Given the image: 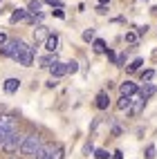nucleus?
I'll list each match as a JSON object with an SVG mask.
<instances>
[{"instance_id": "nucleus-28", "label": "nucleus", "mask_w": 157, "mask_h": 159, "mask_svg": "<svg viewBox=\"0 0 157 159\" xmlns=\"http://www.w3.org/2000/svg\"><path fill=\"white\" fill-rule=\"evenodd\" d=\"M106 54H108V58H110L112 63H117V56H114V52H112V49H106Z\"/></svg>"}, {"instance_id": "nucleus-36", "label": "nucleus", "mask_w": 157, "mask_h": 159, "mask_svg": "<svg viewBox=\"0 0 157 159\" xmlns=\"http://www.w3.org/2000/svg\"><path fill=\"white\" fill-rule=\"evenodd\" d=\"M12 159H18V157H12Z\"/></svg>"}, {"instance_id": "nucleus-25", "label": "nucleus", "mask_w": 157, "mask_h": 159, "mask_svg": "<svg viewBox=\"0 0 157 159\" xmlns=\"http://www.w3.org/2000/svg\"><path fill=\"white\" fill-rule=\"evenodd\" d=\"M83 152H85V155H92V152H94V146H92V141H90V143H85V148H83Z\"/></svg>"}, {"instance_id": "nucleus-13", "label": "nucleus", "mask_w": 157, "mask_h": 159, "mask_svg": "<svg viewBox=\"0 0 157 159\" xmlns=\"http://www.w3.org/2000/svg\"><path fill=\"white\" fill-rule=\"evenodd\" d=\"M38 63H40V67H52V65H56V63H58V58H56V54H47V56L40 58Z\"/></svg>"}, {"instance_id": "nucleus-35", "label": "nucleus", "mask_w": 157, "mask_h": 159, "mask_svg": "<svg viewBox=\"0 0 157 159\" xmlns=\"http://www.w3.org/2000/svg\"><path fill=\"white\" fill-rule=\"evenodd\" d=\"M99 2H101V5H106V2H110V0H99Z\"/></svg>"}, {"instance_id": "nucleus-9", "label": "nucleus", "mask_w": 157, "mask_h": 159, "mask_svg": "<svg viewBox=\"0 0 157 159\" xmlns=\"http://www.w3.org/2000/svg\"><path fill=\"white\" fill-rule=\"evenodd\" d=\"M2 88H5V92H7V94L18 92V90H20V79H7Z\"/></svg>"}, {"instance_id": "nucleus-17", "label": "nucleus", "mask_w": 157, "mask_h": 159, "mask_svg": "<svg viewBox=\"0 0 157 159\" xmlns=\"http://www.w3.org/2000/svg\"><path fill=\"white\" fill-rule=\"evenodd\" d=\"M144 65V58H135L132 63H130V65H128V72H135V70H139Z\"/></svg>"}, {"instance_id": "nucleus-11", "label": "nucleus", "mask_w": 157, "mask_h": 159, "mask_svg": "<svg viewBox=\"0 0 157 159\" xmlns=\"http://www.w3.org/2000/svg\"><path fill=\"white\" fill-rule=\"evenodd\" d=\"M9 20H12V23H23V20H29V11H27V9H16Z\"/></svg>"}, {"instance_id": "nucleus-22", "label": "nucleus", "mask_w": 157, "mask_h": 159, "mask_svg": "<svg viewBox=\"0 0 157 159\" xmlns=\"http://www.w3.org/2000/svg\"><path fill=\"white\" fill-rule=\"evenodd\" d=\"M153 76H155V70H146V72H141V81H153Z\"/></svg>"}, {"instance_id": "nucleus-5", "label": "nucleus", "mask_w": 157, "mask_h": 159, "mask_svg": "<svg viewBox=\"0 0 157 159\" xmlns=\"http://www.w3.org/2000/svg\"><path fill=\"white\" fill-rule=\"evenodd\" d=\"M61 146H56V143H47V146H43V150H40L38 155H36V159H61Z\"/></svg>"}, {"instance_id": "nucleus-14", "label": "nucleus", "mask_w": 157, "mask_h": 159, "mask_svg": "<svg viewBox=\"0 0 157 159\" xmlns=\"http://www.w3.org/2000/svg\"><path fill=\"white\" fill-rule=\"evenodd\" d=\"M34 38H36V40H47V38H49V31H47V27L38 25V27L34 29Z\"/></svg>"}, {"instance_id": "nucleus-10", "label": "nucleus", "mask_w": 157, "mask_h": 159, "mask_svg": "<svg viewBox=\"0 0 157 159\" xmlns=\"http://www.w3.org/2000/svg\"><path fill=\"white\" fill-rule=\"evenodd\" d=\"M45 49L49 54H56V49H58V36L56 34H49V38L45 40Z\"/></svg>"}, {"instance_id": "nucleus-23", "label": "nucleus", "mask_w": 157, "mask_h": 159, "mask_svg": "<svg viewBox=\"0 0 157 159\" xmlns=\"http://www.w3.org/2000/svg\"><path fill=\"white\" fill-rule=\"evenodd\" d=\"M144 105H146V101H141V99H139V101H137V105H135V108L130 110V114H137V112H139V110L144 108Z\"/></svg>"}, {"instance_id": "nucleus-32", "label": "nucleus", "mask_w": 157, "mask_h": 159, "mask_svg": "<svg viewBox=\"0 0 157 159\" xmlns=\"http://www.w3.org/2000/svg\"><path fill=\"white\" fill-rule=\"evenodd\" d=\"M146 29H148L146 25H144V27H137V34H139V36H144V34H146Z\"/></svg>"}, {"instance_id": "nucleus-27", "label": "nucleus", "mask_w": 157, "mask_h": 159, "mask_svg": "<svg viewBox=\"0 0 157 159\" xmlns=\"http://www.w3.org/2000/svg\"><path fill=\"white\" fill-rule=\"evenodd\" d=\"M47 5H52V7H56V9H61V0H45Z\"/></svg>"}, {"instance_id": "nucleus-8", "label": "nucleus", "mask_w": 157, "mask_h": 159, "mask_svg": "<svg viewBox=\"0 0 157 159\" xmlns=\"http://www.w3.org/2000/svg\"><path fill=\"white\" fill-rule=\"evenodd\" d=\"M155 92H157V88L153 85V83H146V85L139 90V99H141V101H148V99L153 97Z\"/></svg>"}, {"instance_id": "nucleus-31", "label": "nucleus", "mask_w": 157, "mask_h": 159, "mask_svg": "<svg viewBox=\"0 0 157 159\" xmlns=\"http://www.w3.org/2000/svg\"><path fill=\"white\" fill-rule=\"evenodd\" d=\"M5 45H7V36L0 34V47H5Z\"/></svg>"}, {"instance_id": "nucleus-24", "label": "nucleus", "mask_w": 157, "mask_h": 159, "mask_svg": "<svg viewBox=\"0 0 157 159\" xmlns=\"http://www.w3.org/2000/svg\"><path fill=\"white\" fill-rule=\"evenodd\" d=\"M94 157H97V159H108L110 155H108V150H97V152H94Z\"/></svg>"}, {"instance_id": "nucleus-33", "label": "nucleus", "mask_w": 157, "mask_h": 159, "mask_svg": "<svg viewBox=\"0 0 157 159\" xmlns=\"http://www.w3.org/2000/svg\"><path fill=\"white\" fill-rule=\"evenodd\" d=\"M112 157H114V159H121V157H123V152H121V150H114V152H112Z\"/></svg>"}, {"instance_id": "nucleus-16", "label": "nucleus", "mask_w": 157, "mask_h": 159, "mask_svg": "<svg viewBox=\"0 0 157 159\" xmlns=\"http://www.w3.org/2000/svg\"><path fill=\"white\" fill-rule=\"evenodd\" d=\"M27 11L34 14V16H38V14H40V0H31L29 7H27Z\"/></svg>"}, {"instance_id": "nucleus-29", "label": "nucleus", "mask_w": 157, "mask_h": 159, "mask_svg": "<svg viewBox=\"0 0 157 159\" xmlns=\"http://www.w3.org/2000/svg\"><path fill=\"white\" fill-rule=\"evenodd\" d=\"M126 63V54H121V56H117V65H123Z\"/></svg>"}, {"instance_id": "nucleus-21", "label": "nucleus", "mask_w": 157, "mask_h": 159, "mask_svg": "<svg viewBox=\"0 0 157 159\" xmlns=\"http://www.w3.org/2000/svg\"><path fill=\"white\" fill-rule=\"evenodd\" d=\"M83 40H85V43L94 40V29H85V31H83Z\"/></svg>"}, {"instance_id": "nucleus-26", "label": "nucleus", "mask_w": 157, "mask_h": 159, "mask_svg": "<svg viewBox=\"0 0 157 159\" xmlns=\"http://www.w3.org/2000/svg\"><path fill=\"white\" fill-rule=\"evenodd\" d=\"M126 40H128V43H135V40H137V34H132V31H128V34H126Z\"/></svg>"}, {"instance_id": "nucleus-15", "label": "nucleus", "mask_w": 157, "mask_h": 159, "mask_svg": "<svg viewBox=\"0 0 157 159\" xmlns=\"http://www.w3.org/2000/svg\"><path fill=\"white\" fill-rule=\"evenodd\" d=\"M130 105H132V99H130V97H119V103H117L119 110H128Z\"/></svg>"}, {"instance_id": "nucleus-1", "label": "nucleus", "mask_w": 157, "mask_h": 159, "mask_svg": "<svg viewBox=\"0 0 157 159\" xmlns=\"http://www.w3.org/2000/svg\"><path fill=\"white\" fill-rule=\"evenodd\" d=\"M2 54L9 56V58H14L18 65H23V67H29L31 63H34V47H29L25 45L23 40H7V45L2 47Z\"/></svg>"}, {"instance_id": "nucleus-18", "label": "nucleus", "mask_w": 157, "mask_h": 159, "mask_svg": "<svg viewBox=\"0 0 157 159\" xmlns=\"http://www.w3.org/2000/svg\"><path fill=\"white\" fill-rule=\"evenodd\" d=\"M94 49H97V52H106L108 47H106V43H103L101 38H94Z\"/></svg>"}, {"instance_id": "nucleus-30", "label": "nucleus", "mask_w": 157, "mask_h": 159, "mask_svg": "<svg viewBox=\"0 0 157 159\" xmlns=\"http://www.w3.org/2000/svg\"><path fill=\"white\" fill-rule=\"evenodd\" d=\"M97 11H99V14H108V9H106V5H99Z\"/></svg>"}, {"instance_id": "nucleus-7", "label": "nucleus", "mask_w": 157, "mask_h": 159, "mask_svg": "<svg viewBox=\"0 0 157 159\" xmlns=\"http://www.w3.org/2000/svg\"><path fill=\"white\" fill-rule=\"evenodd\" d=\"M94 105H97V110H108V105H110L108 92H99V94H97V101H94Z\"/></svg>"}, {"instance_id": "nucleus-3", "label": "nucleus", "mask_w": 157, "mask_h": 159, "mask_svg": "<svg viewBox=\"0 0 157 159\" xmlns=\"http://www.w3.org/2000/svg\"><path fill=\"white\" fill-rule=\"evenodd\" d=\"M14 132H18V119L12 114H0V143Z\"/></svg>"}, {"instance_id": "nucleus-19", "label": "nucleus", "mask_w": 157, "mask_h": 159, "mask_svg": "<svg viewBox=\"0 0 157 159\" xmlns=\"http://www.w3.org/2000/svg\"><path fill=\"white\" fill-rule=\"evenodd\" d=\"M79 72V63L76 61H70L67 63V74H76Z\"/></svg>"}, {"instance_id": "nucleus-12", "label": "nucleus", "mask_w": 157, "mask_h": 159, "mask_svg": "<svg viewBox=\"0 0 157 159\" xmlns=\"http://www.w3.org/2000/svg\"><path fill=\"white\" fill-rule=\"evenodd\" d=\"M121 97H132L135 92H137V85L135 83H130V81H126V83H121Z\"/></svg>"}, {"instance_id": "nucleus-6", "label": "nucleus", "mask_w": 157, "mask_h": 159, "mask_svg": "<svg viewBox=\"0 0 157 159\" xmlns=\"http://www.w3.org/2000/svg\"><path fill=\"white\" fill-rule=\"evenodd\" d=\"M49 72H52V79H61V76H65L67 74V63H56V65H52L49 67Z\"/></svg>"}, {"instance_id": "nucleus-4", "label": "nucleus", "mask_w": 157, "mask_h": 159, "mask_svg": "<svg viewBox=\"0 0 157 159\" xmlns=\"http://www.w3.org/2000/svg\"><path fill=\"white\" fill-rule=\"evenodd\" d=\"M23 141H25V137H23V134H18V132H14V134H9L7 139L0 143V148H2L5 152L14 155V152H18V148L23 146Z\"/></svg>"}, {"instance_id": "nucleus-2", "label": "nucleus", "mask_w": 157, "mask_h": 159, "mask_svg": "<svg viewBox=\"0 0 157 159\" xmlns=\"http://www.w3.org/2000/svg\"><path fill=\"white\" fill-rule=\"evenodd\" d=\"M43 139H40V137L34 132V134H27L25 137V141H23V146H20V152H23V155H38L40 150H43Z\"/></svg>"}, {"instance_id": "nucleus-20", "label": "nucleus", "mask_w": 157, "mask_h": 159, "mask_svg": "<svg viewBox=\"0 0 157 159\" xmlns=\"http://www.w3.org/2000/svg\"><path fill=\"white\" fill-rule=\"evenodd\" d=\"M155 155H157V148L150 143L148 148H146V159H155Z\"/></svg>"}, {"instance_id": "nucleus-34", "label": "nucleus", "mask_w": 157, "mask_h": 159, "mask_svg": "<svg viewBox=\"0 0 157 159\" xmlns=\"http://www.w3.org/2000/svg\"><path fill=\"white\" fill-rule=\"evenodd\" d=\"M54 16H56V18H65V14H63L61 9H56V11H54Z\"/></svg>"}]
</instances>
